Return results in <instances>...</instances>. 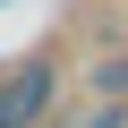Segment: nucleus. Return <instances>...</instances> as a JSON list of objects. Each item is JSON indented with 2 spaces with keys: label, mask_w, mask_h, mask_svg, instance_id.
<instances>
[{
  "label": "nucleus",
  "mask_w": 128,
  "mask_h": 128,
  "mask_svg": "<svg viewBox=\"0 0 128 128\" xmlns=\"http://www.w3.org/2000/svg\"><path fill=\"white\" fill-rule=\"evenodd\" d=\"M51 102V68H17V86H0V128H26Z\"/></svg>",
  "instance_id": "nucleus-1"
}]
</instances>
